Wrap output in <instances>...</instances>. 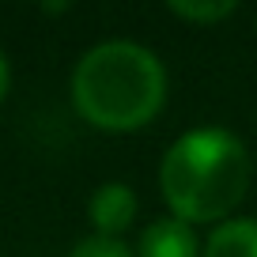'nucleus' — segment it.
Returning a JSON list of instances; mask_svg holds the SVG:
<instances>
[{"label": "nucleus", "mask_w": 257, "mask_h": 257, "mask_svg": "<svg viewBox=\"0 0 257 257\" xmlns=\"http://www.w3.org/2000/svg\"><path fill=\"white\" fill-rule=\"evenodd\" d=\"M72 102L87 125L102 133H133L163 110L167 72L152 49L137 42H106L80 57L72 72Z\"/></svg>", "instance_id": "obj_1"}, {"label": "nucleus", "mask_w": 257, "mask_h": 257, "mask_svg": "<svg viewBox=\"0 0 257 257\" xmlns=\"http://www.w3.org/2000/svg\"><path fill=\"white\" fill-rule=\"evenodd\" d=\"M140 257H197V238L182 219H155L140 234Z\"/></svg>", "instance_id": "obj_4"}, {"label": "nucleus", "mask_w": 257, "mask_h": 257, "mask_svg": "<svg viewBox=\"0 0 257 257\" xmlns=\"http://www.w3.org/2000/svg\"><path fill=\"white\" fill-rule=\"evenodd\" d=\"M234 8H238L234 0H223V4H219V0H212V4H193V0L182 4V0H174V4H170V12H174L178 19H185V23H219V19H227Z\"/></svg>", "instance_id": "obj_6"}, {"label": "nucleus", "mask_w": 257, "mask_h": 257, "mask_svg": "<svg viewBox=\"0 0 257 257\" xmlns=\"http://www.w3.org/2000/svg\"><path fill=\"white\" fill-rule=\"evenodd\" d=\"M87 216H91V223H95L98 234L121 238V231H125V227L133 223V216H137V197H133L128 185L110 182V185H102V189L91 193Z\"/></svg>", "instance_id": "obj_3"}, {"label": "nucleus", "mask_w": 257, "mask_h": 257, "mask_svg": "<svg viewBox=\"0 0 257 257\" xmlns=\"http://www.w3.org/2000/svg\"><path fill=\"white\" fill-rule=\"evenodd\" d=\"M72 257H133V253H128V246H125L121 238L91 234V238H83L80 246L72 249Z\"/></svg>", "instance_id": "obj_7"}, {"label": "nucleus", "mask_w": 257, "mask_h": 257, "mask_svg": "<svg viewBox=\"0 0 257 257\" xmlns=\"http://www.w3.org/2000/svg\"><path fill=\"white\" fill-rule=\"evenodd\" d=\"M159 185L174 219L212 223L238 208L249 185V155L227 128H193L167 148Z\"/></svg>", "instance_id": "obj_2"}, {"label": "nucleus", "mask_w": 257, "mask_h": 257, "mask_svg": "<svg viewBox=\"0 0 257 257\" xmlns=\"http://www.w3.org/2000/svg\"><path fill=\"white\" fill-rule=\"evenodd\" d=\"M204 257H257V219H231L212 231Z\"/></svg>", "instance_id": "obj_5"}, {"label": "nucleus", "mask_w": 257, "mask_h": 257, "mask_svg": "<svg viewBox=\"0 0 257 257\" xmlns=\"http://www.w3.org/2000/svg\"><path fill=\"white\" fill-rule=\"evenodd\" d=\"M8 83H12V72H8V61H4V53H0V102L8 98Z\"/></svg>", "instance_id": "obj_8"}]
</instances>
